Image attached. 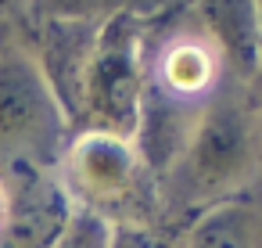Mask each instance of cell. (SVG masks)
<instances>
[{
    "label": "cell",
    "instance_id": "cell-7",
    "mask_svg": "<svg viewBox=\"0 0 262 248\" xmlns=\"http://www.w3.org/2000/svg\"><path fill=\"white\" fill-rule=\"evenodd\" d=\"M97 29L101 22H69V18L29 22L26 18L18 33V40L36 58L43 79L51 83L72 133L79 130V115H83V79H86V65L97 47Z\"/></svg>",
    "mask_w": 262,
    "mask_h": 248
},
{
    "label": "cell",
    "instance_id": "cell-4",
    "mask_svg": "<svg viewBox=\"0 0 262 248\" xmlns=\"http://www.w3.org/2000/svg\"><path fill=\"white\" fill-rule=\"evenodd\" d=\"M72 126L36 58L8 26L0 36V166L33 162L58 169Z\"/></svg>",
    "mask_w": 262,
    "mask_h": 248
},
{
    "label": "cell",
    "instance_id": "cell-6",
    "mask_svg": "<svg viewBox=\"0 0 262 248\" xmlns=\"http://www.w3.org/2000/svg\"><path fill=\"white\" fill-rule=\"evenodd\" d=\"M8 180V223L0 234L4 248H51L76 216V201L54 169L33 162H4Z\"/></svg>",
    "mask_w": 262,
    "mask_h": 248
},
{
    "label": "cell",
    "instance_id": "cell-18",
    "mask_svg": "<svg viewBox=\"0 0 262 248\" xmlns=\"http://www.w3.org/2000/svg\"><path fill=\"white\" fill-rule=\"evenodd\" d=\"M0 248H4V244H0Z\"/></svg>",
    "mask_w": 262,
    "mask_h": 248
},
{
    "label": "cell",
    "instance_id": "cell-16",
    "mask_svg": "<svg viewBox=\"0 0 262 248\" xmlns=\"http://www.w3.org/2000/svg\"><path fill=\"white\" fill-rule=\"evenodd\" d=\"M8 26H11V22H0V36H4V29H8Z\"/></svg>",
    "mask_w": 262,
    "mask_h": 248
},
{
    "label": "cell",
    "instance_id": "cell-11",
    "mask_svg": "<svg viewBox=\"0 0 262 248\" xmlns=\"http://www.w3.org/2000/svg\"><path fill=\"white\" fill-rule=\"evenodd\" d=\"M108 248H183V226L169 223H108Z\"/></svg>",
    "mask_w": 262,
    "mask_h": 248
},
{
    "label": "cell",
    "instance_id": "cell-3",
    "mask_svg": "<svg viewBox=\"0 0 262 248\" xmlns=\"http://www.w3.org/2000/svg\"><path fill=\"white\" fill-rule=\"evenodd\" d=\"M54 173L79 209H90L108 223H162L158 176L140 158L133 137L108 130H76Z\"/></svg>",
    "mask_w": 262,
    "mask_h": 248
},
{
    "label": "cell",
    "instance_id": "cell-15",
    "mask_svg": "<svg viewBox=\"0 0 262 248\" xmlns=\"http://www.w3.org/2000/svg\"><path fill=\"white\" fill-rule=\"evenodd\" d=\"M4 223H8V180L0 169V234H4Z\"/></svg>",
    "mask_w": 262,
    "mask_h": 248
},
{
    "label": "cell",
    "instance_id": "cell-5",
    "mask_svg": "<svg viewBox=\"0 0 262 248\" xmlns=\"http://www.w3.org/2000/svg\"><path fill=\"white\" fill-rule=\"evenodd\" d=\"M144 8L115 11L97 29V47L83 79V115L79 130H108L119 137L137 133L144 69H140V36Z\"/></svg>",
    "mask_w": 262,
    "mask_h": 248
},
{
    "label": "cell",
    "instance_id": "cell-8",
    "mask_svg": "<svg viewBox=\"0 0 262 248\" xmlns=\"http://www.w3.org/2000/svg\"><path fill=\"white\" fill-rule=\"evenodd\" d=\"M190 8L215 40L226 76L248 87L255 72V0H190Z\"/></svg>",
    "mask_w": 262,
    "mask_h": 248
},
{
    "label": "cell",
    "instance_id": "cell-14",
    "mask_svg": "<svg viewBox=\"0 0 262 248\" xmlns=\"http://www.w3.org/2000/svg\"><path fill=\"white\" fill-rule=\"evenodd\" d=\"M29 8V0H0V22H11V18H22Z\"/></svg>",
    "mask_w": 262,
    "mask_h": 248
},
{
    "label": "cell",
    "instance_id": "cell-17",
    "mask_svg": "<svg viewBox=\"0 0 262 248\" xmlns=\"http://www.w3.org/2000/svg\"><path fill=\"white\" fill-rule=\"evenodd\" d=\"M258 126H262V112H258Z\"/></svg>",
    "mask_w": 262,
    "mask_h": 248
},
{
    "label": "cell",
    "instance_id": "cell-10",
    "mask_svg": "<svg viewBox=\"0 0 262 248\" xmlns=\"http://www.w3.org/2000/svg\"><path fill=\"white\" fill-rule=\"evenodd\" d=\"M140 8V0H29L22 18H69V22H104L115 11Z\"/></svg>",
    "mask_w": 262,
    "mask_h": 248
},
{
    "label": "cell",
    "instance_id": "cell-1",
    "mask_svg": "<svg viewBox=\"0 0 262 248\" xmlns=\"http://www.w3.org/2000/svg\"><path fill=\"white\" fill-rule=\"evenodd\" d=\"M140 69L144 94L133 144L147 169L162 176L183 151L201 112L233 79L226 76L223 54L201 29L190 0H172L144 15Z\"/></svg>",
    "mask_w": 262,
    "mask_h": 248
},
{
    "label": "cell",
    "instance_id": "cell-13",
    "mask_svg": "<svg viewBox=\"0 0 262 248\" xmlns=\"http://www.w3.org/2000/svg\"><path fill=\"white\" fill-rule=\"evenodd\" d=\"M251 108L262 112V0H255V72H251V83L244 87Z\"/></svg>",
    "mask_w": 262,
    "mask_h": 248
},
{
    "label": "cell",
    "instance_id": "cell-9",
    "mask_svg": "<svg viewBox=\"0 0 262 248\" xmlns=\"http://www.w3.org/2000/svg\"><path fill=\"white\" fill-rule=\"evenodd\" d=\"M183 248H262V205L241 194L198 212L183 226Z\"/></svg>",
    "mask_w": 262,
    "mask_h": 248
},
{
    "label": "cell",
    "instance_id": "cell-12",
    "mask_svg": "<svg viewBox=\"0 0 262 248\" xmlns=\"http://www.w3.org/2000/svg\"><path fill=\"white\" fill-rule=\"evenodd\" d=\"M51 248H108V219L90 209H76L72 223Z\"/></svg>",
    "mask_w": 262,
    "mask_h": 248
},
{
    "label": "cell",
    "instance_id": "cell-2",
    "mask_svg": "<svg viewBox=\"0 0 262 248\" xmlns=\"http://www.w3.org/2000/svg\"><path fill=\"white\" fill-rule=\"evenodd\" d=\"M262 162L258 108L241 83H226L194 122L176 162L158 176V212L169 226H187L198 212L248 194Z\"/></svg>",
    "mask_w": 262,
    "mask_h": 248
}]
</instances>
